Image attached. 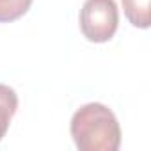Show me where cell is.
Here are the masks:
<instances>
[{"label":"cell","instance_id":"cell-5","mask_svg":"<svg viewBox=\"0 0 151 151\" xmlns=\"http://www.w3.org/2000/svg\"><path fill=\"white\" fill-rule=\"evenodd\" d=\"M32 6V0H0V23L22 18Z\"/></svg>","mask_w":151,"mask_h":151},{"label":"cell","instance_id":"cell-4","mask_svg":"<svg viewBox=\"0 0 151 151\" xmlns=\"http://www.w3.org/2000/svg\"><path fill=\"white\" fill-rule=\"evenodd\" d=\"M123 2V11L128 22L133 27L139 29H147L151 23L149 16V0H121Z\"/></svg>","mask_w":151,"mask_h":151},{"label":"cell","instance_id":"cell-2","mask_svg":"<svg viewBox=\"0 0 151 151\" xmlns=\"http://www.w3.org/2000/svg\"><path fill=\"white\" fill-rule=\"evenodd\" d=\"M119 25V13L114 0H86L80 9V30L91 43H107Z\"/></svg>","mask_w":151,"mask_h":151},{"label":"cell","instance_id":"cell-1","mask_svg":"<svg viewBox=\"0 0 151 151\" xmlns=\"http://www.w3.org/2000/svg\"><path fill=\"white\" fill-rule=\"evenodd\" d=\"M71 137L80 151H117L121 128L114 112L103 103H87L71 117Z\"/></svg>","mask_w":151,"mask_h":151},{"label":"cell","instance_id":"cell-3","mask_svg":"<svg viewBox=\"0 0 151 151\" xmlns=\"http://www.w3.org/2000/svg\"><path fill=\"white\" fill-rule=\"evenodd\" d=\"M18 109V94L13 87L0 84V140H2L9 130L11 119Z\"/></svg>","mask_w":151,"mask_h":151}]
</instances>
